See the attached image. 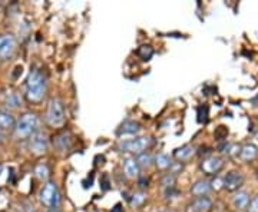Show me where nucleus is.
Wrapping results in <instances>:
<instances>
[{
  "instance_id": "f257e3e1",
  "label": "nucleus",
  "mask_w": 258,
  "mask_h": 212,
  "mask_svg": "<svg viewBox=\"0 0 258 212\" xmlns=\"http://www.w3.org/2000/svg\"><path fill=\"white\" fill-rule=\"evenodd\" d=\"M48 90V82L46 76L43 75L39 69H32L26 79L25 98L29 103L39 105L46 96Z\"/></svg>"
},
{
  "instance_id": "f03ea898",
  "label": "nucleus",
  "mask_w": 258,
  "mask_h": 212,
  "mask_svg": "<svg viewBox=\"0 0 258 212\" xmlns=\"http://www.w3.org/2000/svg\"><path fill=\"white\" fill-rule=\"evenodd\" d=\"M37 125H39V119L36 115L32 112H26L16 121L13 134L19 141H27L37 132Z\"/></svg>"
},
{
  "instance_id": "7ed1b4c3",
  "label": "nucleus",
  "mask_w": 258,
  "mask_h": 212,
  "mask_svg": "<svg viewBox=\"0 0 258 212\" xmlns=\"http://www.w3.org/2000/svg\"><path fill=\"white\" fill-rule=\"evenodd\" d=\"M154 145V139L149 137H138L135 139L129 141H122L118 143V149L121 152H128V153H144L148 152V149Z\"/></svg>"
},
{
  "instance_id": "20e7f679",
  "label": "nucleus",
  "mask_w": 258,
  "mask_h": 212,
  "mask_svg": "<svg viewBox=\"0 0 258 212\" xmlns=\"http://www.w3.org/2000/svg\"><path fill=\"white\" fill-rule=\"evenodd\" d=\"M39 200L40 202L50 210H58V207L61 205V192L56 187L55 182H50L48 181L43 188L40 189V194H39Z\"/></svg>"
},
{
  "instance_id": "39448f33",
  "label": "nucleus",
  "mask_w": 258,
  "mask_h": 212,
  "mask_svg": "<svg viewBox=\"0 0 258 212\" xmlns=\"http://www.w3.org/2000/svg\"><path fill=\"white\" fill-rule=\"evenodd\" d=\"M46 122L52 128H61L65 124V109L59 99H50L46 111Z\"/></svg>"
},
{
  "instance_id": "423d86ee",
  "label": "nucleus",
  "mask_w": 258,
  "mask_h": 212,
  "mask_svg": "<svg viewBox=\"0 0 258 212\" xmlns=\"http://www.w3.org/2000/svg\"><path fill=\"white\" fill-rule=\"evenodd\" d=\"M48 145H49L48 143V137L42 131H37L36 134L29 139V149L36 156L45 155L46 150H48Z\"/></svg>"
},
{
  "instance_id": "0eeeda50",
  "label": "nucleus",
  "mask_w": 258,
  "mask_h": 212,
  "mask_svg": "<svg viewBox=\"0 0 258 212\" xmlns=\"http://www.w3.org/2000/svg\"><path fill=\"white\" fill-rule=\"evenodd\" d=\"M16 39L12 35H0V59L10 61L16 52Z\"/></svg>"
},
{
  "instance_id": "6e6552de",
  "label": "nucleus",
  "mask_w": 258,
  "mask_h": 212,
  "mask_svg": "<svg viewBox=\"0 0 258 212\" xmlns=\"http://www.w3.org/2000/svg\"><path fill=\"white\" fill-rule=\"evenodd\" d=\"M222 185H224V189H227L228 192H237L244 185V175L238 171H231L224 176Z\"/></svg>"
},
{
  "instance_id": "1a4fd4ad",
  "label": "nucleus",
  "mask_w": 258,
  "mask_h": 212,
  "mask_svg": "<svg viewBox=\"0 0 258 212\" xmlns=\"http://www.w3.org/2000/svg\"><path fill=\"white\" fill-rule=\"evenodd\" d=\"M224 168V159L220 156H208L201 162V171L205 175H217Z\"/></svg>"
},
{
  "instance_id": "9d476101",
  "label": "nucleus",
  "mask_w": 258,
  "mask_h": 212,
  "mask_svg": "<svg viewBox=\"0 0 258 212\" xmlns=\"http://www.w3.org/2000/svg\"><path fill=\"white\" fill-rule=\"evenodd\" d=\"M212 207H214L212 201L209 200L208 197H202V198H197L192 204H189L186 212H211Z\"/></svg>"
},
{
  "instance_id": "9b49d317",
  "label": "nucleus",
  "mask_w": 258,
  "mask_h": 212,
  "mask_svg": "<svg viewBox=\"0 0 258 212\" xmlns=\"http://www.w3.org/2000/svg\"><path fill=\"white\" fill-rule=\"evenodd\" d=\"M243 162H253L258 158V148L253 143H246L241 146L240 150V156H238Z\"/></svg>"
},
{
  "instance_id": "f8f14e48",
  "label": "nucleus",
  "mask_w": 258,
  "mask_h": 212,
  "mask_svg": "<svg viewBox=\"0 0 258 212\" xmlns=\"http://www.w3.org/2000/svg\"><path fill=\"white\" fill-rule=\"evenodd\" d=\"M71 143H72V135L69 132H61L59 135L53 138V146L59 152H65L69 149Z\"/></svg>"
},
{
  "instance_id": "ddd939ff",
  "label": "nucleus",
  "mask_w": 258,
  "mask_h": 212,
  "mask_svg": "<svg viewBox=\"0 0 258 212\" xmlns=\"http://www.w3.org/2000/svg\"><path fill=\"white\" fill-rule=\"evenodd\" d=\"M212 191V188H211V184H209L208 181H204V179H201V181H197L192 188H191V194L194 195V197H197V198H202V197H207L209 192Z\"/></svg>"
},
{
  "instance_id": "4468645a",
  "label": "nucleus",
  "mask_w": 258,
  "mask_h": 212,
  "mask_svg": "<svg viewBox=\"0 0 258 212\" xmlns=\"http://www.w3.org/2000/svg\"><path fill=\"white\" fill-rule=\"evenodd\" d=\"M195 146L192 145H184L181 148L173 150V158L179 162H184V161H188L189 158H192L195 155Z\"/></svg>"
},
{
  "instance_id": "2eb2a0df",
  "label": "nucleus",
  "mask_w": 258,
  "mask_h": 212,
  "mask_svg": "<svg viewBox=\"0 0 258 212\" xmlns=\"http://www.w3.org/2000/svg\"><path fill=\"white\" fill-rule=\"evenodd\" d=\"M250 204V194L244 191H238L233 198V205L237 211H244Z\"/></svg>"
},
{
  "instance_id": "dca6fc26",
  "label": "nucleus",
  "mask_w": 258,
  "mask_h": 212,
  "mask_svg": "<svg viewBox=\"0 0 258 212\" xmlns=\"http://www.w3.org/2000/svg\"><path fill=\"white\" fill-rule=\"evenodd\" d=\"M16 125V119L7 111H0V131H13Z\"/></svg>"
},
{
  "instance_id": "f3484780",
  "label": "nucleus",
  "mask_w": 258,
  "mask_h": 212,
  "mask_svg": "<svg viewBox=\"0 0 258 212\" xmlns=\"http://www.w3.org/2000/svg\"><path fill=\"white\" fill-rule=\"evenodd\" d=\"M141 131V125L135 122V121H125L121 128L118 129V135L122 137V135H136L138 132Z\"/></svg>"
},
{
  "instance_id": "a211bd4d",
  "label": "nucleus",
  "mask_w": 258,
  "mask_h": 212,
  "mask_svg": "<svg viewBox=\"0 0 258 212\" xmlns=\"http://www.w3.org/2000/svg\"><path fill=\"white\" fill-rule=\"evenodd\" d=\"M122 168H123V174L126 175L128 178H136L138 175H139V166H138V163H136L135 159H132V158H128V159H125L122 162Z\"/></svg>"
},
{
  "instance_id": "6ab92c4d",
  "label": "nucleus",
  "mask_w": 258,
  "mask_h": 212,
  "mask_svg": "<svg viewBox=\"0 0 258 212\" xmlns=\"http://www.w3.org/2000/svg\"><path fill=\"white\" fill-rule=\"evenodd\" d=\"M154 163L157 165V168H158L160 171H170L172 161L168 155H165V153H158V155L154 158Z\"/></svg>"
},
{
  "instance_id": "aec40b11",
  "label": "nucleus",
  "mask_w": 258,
  "mask_h": 212,
  "mask_svg": "<svg viewBox=\"0 0 258 212\" xmlns=\"http://www.w3.org/2000/svg\"><path fill=\"white\" fill-rule=\"evenodd\" d=\"M135 161L139 166V169H148L154 163V156L149 152H144V153H139L136 156Z\"/></svg>"
},
{
  "instance_id": "412c9836",
  "label": "nucleus",
  "mask_w": 258,
  "mask_h": 212,
  "mask_svg": "<svg viewBox=\"0 0 258 212\" xmlns=\"http://www.w3.org/2000/svg\"><path fill=\"white\" fill-rule=\"evenodd\" d=\"M35 175H36L37 179H40L42 182H48V179H49L50 176V171L49 168H48V165H45V163L37 165L36 168H35Z\"/></svg>"
},
{
  "instance_id": "4be33fe9",
  "label": "nucleus",
  "mask_w": 258,
  "mask_h": 212,
  "mask_svg": "<svg viewBox=\"0 0 258 212\" xmlns=\"http://www.w3.org/2000/svg\"><path fill=\"white\" fill-rule=\"evenodd\" d=\"M136 55L144 61V62H147L149 61L152 56H154V49L151 48V46H147V45H144V46H141V48H138L136 50Z\"/></svg>"
},
{
  "instance_id": "5701e85b",
  "label": "nucleus",
  "mask_w": 258,
  "mask_h": 212,
  "mask_svg": "<svg viewBox=\"0 0 258 212\" xmlns=\"http://www.w3.org/2000/svg\"><path fill=\"white\" fill-rule=\"evenodd\" d=\"M175 181H176V176H173L171 174L164 175V178L161 179V185L165 189H170V188L175 187Z\"/></svg>"
},
{
  "instance_id": "b1692460",
  "label": "nucleus",
  "mask_w": 258,
  "mask_h": 212,
  "mask_svg": "<svg viewBox=\"0 0 258 212\" xmlns=\"http://www.w3.org/2000/svg\"><path fill=\"white\" fill-rule=\"evenodd\" d=\"M144 202H145V195H144V194H135V195H132V198L129 200L131 207H134V208L141 207Z\"/></svg>"
},
{
  "instance_id": "393cba45",
  "label": "nucleus",
  "mask_w": 258,
  "mask_h": 212,
  "mask_svg": "<svg viewBox=\"0 0 258 212\" xmlns=\"http://www.w3.org/2000/svg\"><path fill=\"white\" fill-rule=\"evenodd\" d=\"M182 169H184V165H182V163H181V162H172L171 168H170V174L173 175V176H176V175L182 172Z\"/></svg>"
},
{
  "instance_id": "a878e982",
  "label": "nucleus",
  "mask_w": 258,
  "mask_h": 212,
  "mask_svg": "<svg viewBox=\"0 0 258 212\" xmlns=\"http://www.w3.org/2000/svg\"><path fill=\"white\" fill-rule=\"evenodd\" d=\"M240 150H241V146H240V145H228L227 153H228L231 158H238V156H240Z\"/></svg>"
},
{
  "instance_id": "bb28decb",
  "label": "nucleus",
  "mask_w": 258,
  "mask_h": 212,
  "mask_svg": "<svg viewBox=\"0 0 258 212\" xmlns=\"http://www.w3.org/2000/svg\"><path fill=\"white\" fill-rule=\"evenodd\" d=\"M6 105L10 106V108H17V106H19V98H17L14 93H10V95L6 98Z\"/></svg>"
},
{
  "instance_id": "cd10ccee",
  "label": "nucleus",
  "mask_w": 258,
  "mask_h": 212,
  "mask_svg": "<svg viewBox=\"0 0 258 212\" xmlns=\"http://www.w3.org/2000/svg\"><path fill=\"white\" fill-rule=\"evenodd\" d=\"M247 211L248 212H258V195L254 197L253 200H250V204L247 207Z\"/></svg>"
},
{
  "instance_id": "c85d7f7f",
  "label": "nucleus",
  "mask_w": 258,
  "mask_h": 212,
  "mask_svg": "<svg viewBox=\"0 0 258 212\" xmlns=\"http://www.w3.org/2000/svg\"><path fill=\"white\" fill-rule=\"evenodd\" d=\"M211 184V188L212 189H221V188H224V185H222V179H220V178H217V179H214L212 182H209Z\"/></svg>"
},
{
  "instance_id": "c756f323",
  "label": "nucleus",
  "mask_w": 258,
  "mask_h": 212,
  "mask_svg": "<svg viewBox=\"0 0 258 212\" xmlns=\"http://www.w3.org/2000/svg\"><path fill=\"white\" fill-rule=\"evenodd\" d=\"M139 187L148 188V179H145V178H141V179H139Z\"/></svg>"
},
{
  "instance_id": "7c9ffc66",
  "label": "nucleus",
  "mask_w": 258,
  "mask_h": 212,
  "mask_svg": "<svg viewBox=\"0 0 258 212\" xmlns=\"http://www.w3.org/2000/svg\"><path fill=\"white\" fill-rule=\"evenodd\" d=\"M112 212H123V211H122V208H121V205L118 204V205H116V207L112 210Z\"/></svg>"
},
{
  "instance_id": "2f4dec72",
  "label": "nucleus",
  "mask_w": 258,
  "mask_h": 212,
  "mask_svg": "<svg viewBox=\"0 0 258 212\" xmlns=\"http://www.w3.org/2000/svg\"><path fill=\"white\" fill-rule=\"evenodd\" d=\"M3 132H1V131H0V143H1V142H3Z\"/></svg>"
},
{
  "instance_id": "473e14b6",
  "label": "nucleus",
  "mask_w": 258,
  "mask_h": 212,
  "mask_svg": "<svg viewBox=\"0 0 258 212\" xmlns=\"http://www.w3.org/2000/svg\"><path fill=\"white\" fill-rule=\"evenodd\" d=\"M49 212H59V210H50Z\"/></svg>"
},
{
  "instance_id": "72a5a7b5",
  "label": "nucleus",
  "mask_w": 258,
  "mask_h": 212,
  "mask_svg": "<svg viewBox=\"0 0 258 212\" xmlns=\"http://www.w3.org/2000/svg\"><path fill=\"white\" fill-rule=\"evenodd\" d=\"M0 172H1V165H0Z\"/></svg>"
},
{
  "instance_id": "f704fd0d",
  "label": "nucleus",
  "mask_w": 258,
  "mask_h": 212,
  "mask_svg": "<svg viewBox=\"0 0 258 212\" xmlns=\"http://www.w3.org/2000/svg\"><path fill=\"white\" fill-rule=\"evenodd\" d=\"M164 212H168V211H164Z\"/></svg>"
}]
</instances>
